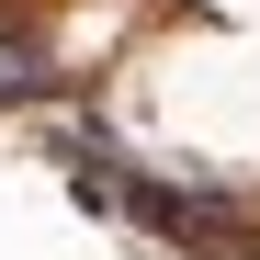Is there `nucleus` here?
Instances as JSON below:
<instances>
[{"instance_id":"obj_2","label":"nucleus","mask_w":260,"mask_h":260,"mask_svg":"<svg viewBox=\"0 0 260 260\" xmlns=\"http://www.w3.org/2000/svg\"><path fill=\"white\" fill-rule=\"evenodd\" d=\"M57 79H46V57L23 46V34H0V113H23V102H46Z\"/></svg>"},{"instance_id":"obj_3","label":"nucleus","mask_w":260,"mask_h":260,"mask_svg":"<svg viewBox=\"0 0 260 260\" xmlns=\"http://www.w3.org/2000/svg\"><path fill=\"white\" fill-rule=\"evenodd\" d=\"M215 260H260V249H249V238H238V249H215Z\"/></svg>"},{"instance_id":"obj_1","label":"nucleus","mask_w":260,"mask_h":260,"mask_svg":"<svg viewBox=\"0 0 260 260\" xmlns=\"http://www.w3.org/2000/svg\"><path fill=\"white\" fill-rule=\"evenodd\" d=\"M68 192L91 215H124L147 238H181V249H238L249 238V204L226 181H170V170H136L113 147H68Z\"/></svg>"}]
</instances>
